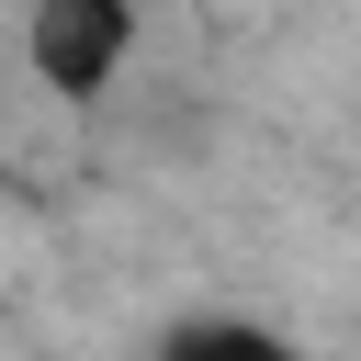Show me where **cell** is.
<instances>
[{"instance_id": "6da1fadb", "label": "cell", "mask_w": 361, "mask_h": 361, "mask_svg": "<svg viewBox=\"0 0 361 361\" xmlns=\"http://www.w3.org/2000/svg\"><path fill=\"white\" fill-rule=\"evenodd\" d=\"M135 45H147V0H34V11H23V68H34L56 102L124 90Z\"/></svg>"}, {"instance_id": "7a4b0ae2", "label": "cell", "mask_w": 361, "mask_h": 361, "mask_svg": "<svg viewBox=\"0 0 361 361\" xmlns=\"http://www.w3.org/2000/svg\"><path fill=\"white\" fill-rule=\"evenodd\" d=\"M147 361H305L271 316H237V305H192V316H169L158 327V350Z\"/></svg>"}]
</instances>
